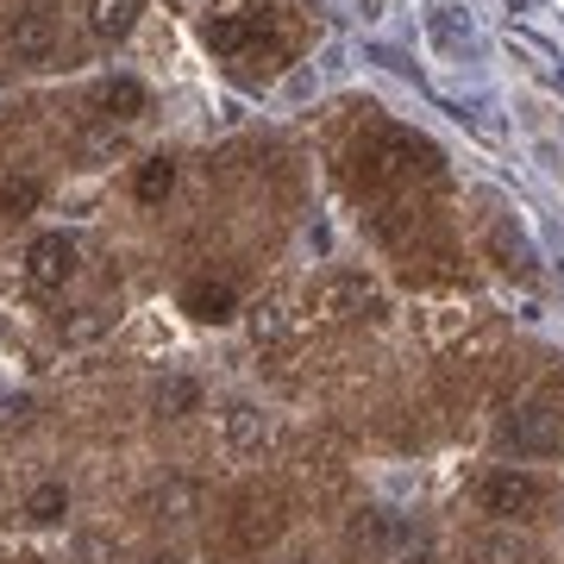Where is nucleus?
Masks as SVG:
<instances>
[{
  "label": "nucleus",
  "instance_id": "4",
  "mask_svg": "<svg viewBox=\"0 0 564 564\" xmlns=\"http://www.w3.org/2000/svg\"><path fill=\"white\" fill-rule=\"evenodd\" d=\"M226 527H232V552L258 558L263 545L282 533V502L270 489H245L239 502H232V514H226Z\"/></svg>",
  "mask_w": 564,
  "mask_h": 564
},
{
  "label": "nucleus",
  "instance_id": "12",
  "mask_svg": "<svg viewBox=\"0 0 564 564\" xmlns=\"http://www.w3.org/2000/svg\"><path fill=\"white\" fill-rule=\"evenodd\" d=\"M39 202H44V182L39 176H7V182H0V214H7V220H25Z\"/></svg>",
  "mask_w": 564,
  "mask_h": 564
},
{
  "label": "nucleus",
  "instance_id": "1",
  "mask_svg": "<svg viewBox=\"0 0 564 564\" xmlns=\"http://www.w3.org/2000/svg\"><path fill=\"white\" fill-rule=\"evenodd\" d=\"M440 170V151L402 126H377V132H364L358 151H351V182H358L364 195H389V188H408L414 176H433Z\"/></svg>",
  "mask_w": 564,
  "mask_h": 564
},
{
  "label": "nucleus",
  "instance_id": "18",
  "mask_svg": "<svg viewBox=\"0 0 564 564\" xmlns=\"http://www.w3.org/2000/svg\"><path fill=\"white\" fill-rule=\"evenodd\" d=\"M144 564H182V558H170V552H158V558H144Z\"/></svg>",
  "mask_w": 564,
  "mask_h": 564
},
{
  "label": "nucleus",
  "instance_id": "2",
  "mask_svg": "<svg viewBox=\"0 0 564 564\" xmlns=\"http://www.w3.org/2000/svg\"><path fill=\"white\" fill-rule=\"evenodd\" d=\"M502 445L508 452H521V458H552L564 452V395H533V402L502 426Z\"/></svg>",
  "mask_w": 564,
  "mask_h": 564
},
{
  "label": "nucleus",
  "instance_id": "17",
  "mask_svg": "<svg viewBox=\"0 0 564 564\" xmlns=\"http://www.w3.org/2000/svg\"><path fill=\"white\" fill-rule=\"evenodd\" d=\"M151 508H163L170 521H182V514L195 508V484H163L158 496H151Z\"/></svg>",
  "mask_w": 564,
  "mask_h": 564
},
{
  "label": "nucleus",
  "instance_id": "8",
  "mask_svg": "<svg viewBox=\"0 0 564 564\" xmlns=\"http://www.w3.org/2000/svg\"><path fill=\"white\" fill-rule=\"evenodd\" d=\"M7 51L25 63H39L57 51V20L44 13V7H25V13H13V25H7Z\"/></svg>",
  "mask_w": 564,
  "mask_h": 564
},
{
  "label": "nucleus",
  "instance_id": "13",
  "mask_svg": "<svg viewBox=\"0 0 564 564\" xmlns=\"http://www.w3.org/2000/svg\"><path fill=\"white\" fill-rule=\"evenodd\" d=\"M101 113H113V120H139L144 113V88L132 76H113L101 88Z\"/></svg>",
  "mask_w": 564,
  "mask_h": 564
},
{
  "label": "nucleus",
  "instance_id": "5",
  "mask_svg": "<svg viewBox=\"0 0 564 564\" xmlns=\"http://www.w3.org/2000/svg\"><path fill=\"white\" fill-rule=\"evenodd\" d=\"M307 307H314L321 321H364V314L383 307V295H377L364 276H326V282H314Z\"/></svg>",
  "mask_w": 564,
  "mask_h": 564
},
{
  "label": "nucleus",
  "instance_id": "14",
  "mask_svg": "<svg viewBox=\"0 0 564 564\" xmlns=\"http://www.w3.org/2000/svg\"><path fill=\"white\" fill-rule=\"evenodd\" d=\"M195 402H202V389L188 383V377H163L158 383V414H170V421L195 414Z\"/></svg>",
  "mask_w": 564,
  "mask_h": 564
},
{
  "label": "nucleus",
  "instance_id": "19",
  "mask_svg": "<svg viewBox=\"0 0 564 564\" xmlns=\"http://www.w3.org/2000/svg\"><path fill=\"white\" fill-rule=\"evenodd\" d=\"M289 564H307V558H289Z\"/></svg>",
  "mask_w": 564,
  "mask_h": 564
},
{
  "label": "nucleus",
  "instance_id": "10",
  "mask_svg": "<svg viewBox=\"0 0 564 564\" xmlns=\"http://www.w3.org/2000/svg\"><path fill=\"white\" fill-rule=\"evenodd\" d=\"M182 307H188L195 321H232V307H239V295H232V282H188V295H182Z\"/></svg>",
  "mask_w": 564,
  "mask_h": 564
},
{
  "label": "nucleus",
  "instance_id": "11",
  "mask_svg": "<svg viewBox=\"0 0 564 564\" xmlns=\"http://www.w3.org/2000/svg\"><path fill=\"white\" fill-rule=\"evenodd\" d=\"M170 188H176V163H170V158L139 163V176H132V195H139V207H163V202H170Z\"/></svg>",
  "mask_w": 564,
  "mask_h": 564
},
{
  "label": "nucleus",
  "instance_id": "7",
  "mask_svg": "<svg viewBox=\"0 0 564 564\" xmlns=\"http://www.w3.org/2000/svg\"><path fill=\"white\" fill-rule=\"evenodd\" d=\"M270 25H276V13H270V7L226 13V20H207V44H214V51H226V57H239V51H251V44L270 32Z\"/></svg>",
  "mask_w": 564,
  "mask_h": 564
},
{
  "label": "nucleus",
  "instance_id": "16",
  "mask_svg": "<svg viewBox=\"0 0 564 564\" xmlns=\"http://www.w3.org/2000/svg\"><path fill=\"white\" fill-rule=\"evenodd\" d=\"M226 433H232V445H263L258 408H232V414H226Z\"/></svg>",
  "mask_w": 564,
  "mask_h": 564
},
{
  "label": "nucleus",
  "instance_id": "6",
  "mask_svg": "<svg viewBox=\"0 0 564 564\" xmlns=\"http://www.w3.org/2000/svg\"><path fill=\"white\" fill-rule=\"evenodd\" d=\"M25 276L39 282V289H63V282L76 276V239H63V232L32 239L25 245Z\"/></svg>",
  "mask_w": 564,
  "mask_h": 564
},
{
  "label": "nucleus",
  "instance_id": "15",
  "mask_svg": "<svg viewBox=\"0 0 564 564\" xmlns=\"http://www.w3.org/2000/svg\"><path fill=\"white\" fill-rule=\"evenodd\" d=\"M25 514H32L39 527L63 521V514H69V489H63V484H39L32 496H25Z\"/></svg>",
  "mask_w": 564,
  "mask_h": 564
},
{
  "label": "nucleus",
  "instance_id": "9",
  "mask_svg": "<svg viewBox=\"0 0 564 564\" xmlns=\"http://www.w3.org/2000/svg\"><path fill=\"white\" fill-rule=\"evenodd\" d=\"M144 0H88V32L95 39H126L132 25H139Z\"/></svg>",
  "mask_w": 564,
  "mask_h": 564
},
{
  "label": "nucleus",
  "instance_id": "3",
  "mask_svg": "<svg viewBox=\"0 0 564 564\" xmlns=\"http://www.w3.org/2000/svg\"><path fill=\"white\" fill-rule=\"evenodd\" d=\"M545 496H552V489H545L533 470H489L484 484H477V502H484V514H496V521H533L545 508Z\"/></svg>",
  "mask_w": 564,
  "mask_h": 564
}]
</instances>
